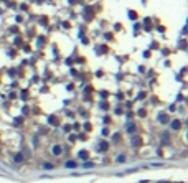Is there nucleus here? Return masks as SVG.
<instances>
[{"label": "nucleus", "instance_id": "obj_1", "mask_svg": "<svg viewBox=\"0 0 188 183\" xmlns=\"http://www.w3.org/2000/svg\"><path fill=\"white\" fill-rule=\"evenodd\" d=\"M107 149H109V144L104 142V140H101V142H99V150H101V152H107Z\"/></svg>", "mask_w": 188, "mask_h": 183}, {"label": "nucleus", "instance_id": "obj_2", "mask_svg": "<svg viewBox=\"0 0 188 183\" xmlns=\"http://www.w3.org/2000/svg\"><path fill=\"white\" fill-rule=\"evenodd\" d=\"M48 122H50L51 125H58V122H60V121H58V117H56V116H50Z\"/></svg>", "mask_w": 188, "mask_h": 183}, {"label": "nucleus", "instance_id": "obj_3", "mask_svg": "<svg viewBox=\"0 0 188 183\" xmlns=\"http://www.w3.org/2000/svg\"><path fill=\"white\" fill-rule=\"evenodd\" d=\"M180 127H182V122H180V121H173V122H172V129L178 130Z\"/></svg>", "mask_w": 188, "mask_h": 183}, {"label": "nucleus", "instance_id": "obj_4", "mask_svg": "<svg viewBox=\"0 0 188 183\" xmlns=\"http://www.w3.org/2000/svg\"><path fill=\"white\" fill-rule=\"evenodd\" d=\"M158 121H160L162 124H167V122H168V117H167L165 114H160V116H158Z\"/></svg>", "mask_w": 188, "mask_h": 183}, {"label": "nucleus", "instance_id": "obj_5", "mask_svg": "<svg viewBox=\"0 0 188 183\" xmlns=\"http://www.w3.org/2000/svg\"><path fill=\"white\" fill-rule=\"evenodd\" d=\"M61 153V147L60 145H55V147H53V155H60Z\"/></svg>", "mask_w": 188, "mask_h": 183}, {"label": "nucleus", "instance_id": "obj_6", "mask_svg": "<svg viewBox=\"0 0 188 183\" xmlns=\"http://www.w3.org/2000/svg\"><path fill=\"white\" fill-rule=\"evenodd\" d=\"M140 142H142V140H140V137H134V139H132V145H134V147L140 145Z\"/></svg>", "mask_w": 188, "mask_h": 183}, {"label": "nucleus", "instance_id": "obj_7", "mask_svg": "<svg viewBox=\"0 0 188 183\" xmlns=\"http://www.w3.org/2000/svg\"><path fill=\"white\" fill-rule=\"evenodd\" d=\"M66 167H68V168H74V167H76V163H74L73 160H69V162H66Z\"/></svg>", "mask_w": 188, "mask_h": 183}, {"label": "nucleus", "instance_id": "obj_8", "mask_svg": "<svg viewBox=\"0 0 188 183\" xmlns=\"http://www.w3.org/2000/svg\"><path fill=\"white\" fill-rule=\"evenodd\" d=\"M129 17L132 18V20H135V17H137V15H135V12H129Z\"/></svg>", "mask_w": 188, "mask_h": 183}, {"label": "nucleus", "instance_id": "obj_9", "mask_svg": "<svg viewBox=\"0 0 188 183\" xmlns=\"http://www.w3.org/2000/svg\"><path fill=\"white\" fill-rule=\"evenodd\" d=\"M79 157H81V158H86V157H88V152H81Z\"/></svg>", "mask_w": 188, "mask_h": 183}, {"label": "nucleus", "instance_id": "obj_10", "mask_svg": "<svg viewBox=\"0 0 188 183\" xmlns=\"http://www.w3.org/2000/svg\"><path fill=\"white\" fill-rule=\"evenodd\" d=\"M145 28H147V30H149V28H150V20H149V18L145 20Z\"/></svg>", "mask_w": 188, "mask_h": 183}, {"label": "nucleus", "instance_id": "obj_11", "mask_svg": "<svg viewBox=\"0 0 188 183\" xmlns=\"http://www.w3.org/2000/svg\"><path fill=\"white\" fill-rule=\"evenodd\" d=\"M125 160V155H119V158H117V162H124Z\"/></svg>", "mask_w": 188, "mask_h": 183}, {"label": "nucleus", "instance_id": "obj_12", "mask_svg": "<svg viewBox=\"0 0 188 183\" xmlns=\"http://www.w3.org/2000/svg\"><path fill=\"white\" fill-rule=\"evenodd\" d=\"M139 116H140V117L145 116V111H144V109H140V111H139Z\"/></svg>", "mask_w": 188, "mask_h": 183}, {"label": "nucleus", "instance_id": "obj_13", "mask_svg": "<svg viewBox=\"0 0 188 183\" xmlns=\"http://www.w3.org/2000/svg\"><path fill=\"white\" fill-rule=\"evenodd\" d=\"M15 160H17V162H22L23 157H22V155H17V157H15Z\"/></svg>", "mask_w": 188, "mask_h": 183}, {"label": "nucleus", "instance_id": "obj_14", "mask_svg": "<svg viewBox=\"0 0 188 183\" xmlns=\"http://www.w3.org/2000/svg\"><path fill=\"white\" fill-rule=\"evenodd\" d=\"M135 130V125H129V132H134Z\"/></svg>", "mask_w": 188, "mask_h": 183}, {"label": "nucleus", "instance_id": "obj_15", "mask_svg": "<svg viewBox=\"0 0 188 183\" xmlns=\"http://www.w3.org/2000/svg\"><path fill=\"white\" fill-rule=\"evenodd\" d=\"M27 96H28L27 91H23V92H22V99H27Z\"/></svg>", "mask_w": 188, "mask_h": 183}, {"label": "nucleus", "instance_id": "obj_16", "mask_svg": "<svg viewBox=\"0 0 188 183\" xmlns=\"http://www.w3.org/2000/svg\"><path fill=\"white\" fill-rule=\"evenodd\" d=\"M187 139H188V134H187Z\"/></svg>", "mask_w": 188, "mask_h": 183}, {"label": "nucleus", "instance_id": "obj_17", "mask_svg": "<svg viewBox=\"0 0 188 183\" xmlns=\"http://www.w3.org/2000/svg\"><path fill=\"white\" fill-rule=\"evenodd\" d=\"M187 124H188V119H187Z\"/></svg>", "mask_w": 188, "mask_h": 183}]
</instances>
